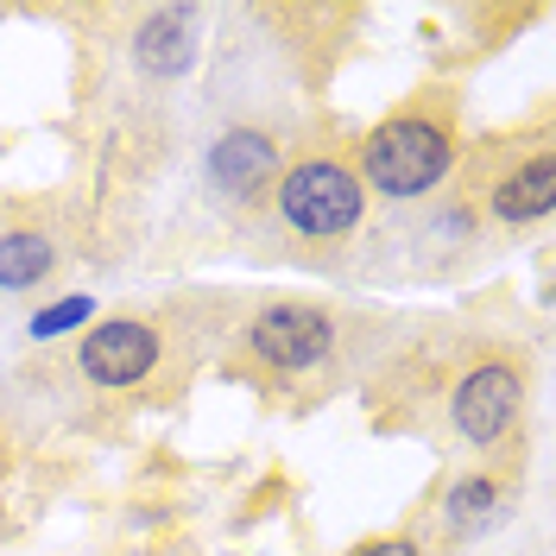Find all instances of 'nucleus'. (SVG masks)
Segmentation results:
<instances>
[{"label": "nucleus", "instance_id": "6e6552de", "mask_svg": "<svg viewBox=\"0 0 556 556\" xmlns=\"http://www.w3.org/2000/svg\"><path fill=\"white\" fill-rule=\"evenodd\" d=\"M551 203H556V159H551V152H538V159L513 165V172L493 184V215H500V222H513V228L544 222Z\"/></svg>", "mask_w": 556, "mask_h": 556}, {"label": "nucleus", "instance_id": "ddd939ff", "mask_svg": "<svg viewBox=\"0 0 556 556\" xmlns=\"http://www.w3.org/2000/svg\"><path fill=\"white\" fill-rule=\"evenodd\" d=\"M0 475H7V443H0Z\"/></svg>", "mask_w": 556, "mask_h": 556}, {"label": "nucleus", "instance_id": "0eeeda50", "mask_svg": "<svg viewBox=\"0 0 556 556\" xmlns=\"http://www.w3.org/2000/svg\"><path fill=\"white\" fill-rule=\"evenodd\" d=\"M134 51L152 76H184V70L197 64V13H190V7H159V13H146L139 33H134Z\"/></svg>", "mask_w": 556, "mask_h": 556}, {"label": "nucleus", "instance_id": "423d86ee", "mask_svg": "<svg viewBox=\"0 0 556 556\" xmlns=\"http://www.w3.org/2000/svg\"><path fill=\"white\" fill-rule=\"evenodd\" d=\"M203 172L222 197L247 203V197H260V184L278 172V146H273V134H260V127H228V134L208 146Z\"/></svg>", "mask_w": 556, "mask_h": 556}, {"label": "nucleus", "instance_id": "9b49d317", "mask_svg": "<svg viewBox=\"0 0 556 556\" xmlns=\"http://www.w3.org/2000/svg\"><path fill=\"white\" fill-rule=\"evenodd\" d=\"M89 311H96V298H64V304H51V311L33 316V336H64L76 323H89Z\"/></svg>", "mask_w": 556, "mask_h": 556}, {"label": "nucleus", "instance_id": "1a4fd4ad", "mask_svg": "<svg viewBox=\"0 0 556 556\" xmlns=\"http://www.w3.org/2000/svg\"><path fill=\"white\" fill-rule=\"evenodd\" d=\"M58 266V247L33 235V228H7L0 235V291H26Z\"/></svg>", "mask_w": 556, "mask_h": 556}, {"label": "nucleus", "instance_id": "9d476101", "mask_svg": "<svg viewBox=\"0 0 556 556\" xmlns=\"http://www.w3.org/2000/svg\"><path fill=\"white\" fill-rule=\"evenodd\" d=\"M500 506V481H486V475H468V481H455L450 486V525H481L486 513Z\"/></svg>", "mask_w": 556, "mask_h": 556}, {"label": "nucleus", "instance_id": "39448f33", "mask_svg": "<svg viewBox=\"0 0 556 556\" xmlns=\"http://www.w3.org/2000/svg\"><path fill=\"white\" fill-rule=\"evenodd\" d=\"M519 405H525V380L506 367V361H481L468 380L455 386V430L468 443H500L513 424H519Z\"/></svg>", "mask_w": 556, "mask_h": 556}, {"label": "nucleus", "instance_id": "f03ea898", "mask_svg": "<svg viewBox=\"0 0 556 556\" xmlns=\"http://www.w3.org/2000/svg\"><path fill=\"white\" fill-rule=\"evenodd\" d=\"M278 215L298 235H311V241H336L348 228H361L367 184L348 165H336V159H304V165H291V172L278 177Z\"/></svg>", "mask_w": 556, "mask_h": 556}, {"label": "nucleus", "instance_id": "7ed1b4c3", "mask_svg": "<svg viewBox=\"0 0 556 556\" xmlns=\"http://www.w3.org/2000/svg\"><path fill=\"white\" fill-rule=\"evenodd\" d=\"M247 348L266 367H278V374H304L316 361H329L336 323L316 311V304H273V311H260L247 323Z\"/></svg>", "mask_w": 556, "mask_h": 556}, {"label": "nucleus", "instance_id": "20e7f679", "mask_svg": "<svg viewBox=\"0 0 556 556\" xmlns=\"http://www.w3.org/2000/svg\"><path fill=\"white\" fill-rule=\"evenodd\" d=\"M159 329L152 323H134V316H108L96 323L83 348H76V361H83V380L89 386H108V392H121V386H139L152 367H159Z\"/></svg>", "mask_w": 556, "mask_h": 556}, {"label": "nucleus", "instance_id": "f8f14e48", "mask_svg": "<svg viewBox=\"0 0 556 556\" xmlns=\"http://www.w3.org/2000/svg\"><path fill=\"white\" fill-rule=\"evenodd\" d=\"M348 556H417L412 538H367L361 551H348Z\"/></svg>", "mask_w": 556, "mask_h": 556}, {"label": "nucleus", "instance_id": "f257e3e1", "mask_svg": "<svg viewBox=\"0 0 556 556\" xmlns=\"http://www.w3.org/2000/svg\"><path fill=\"white\" fill-rule=\"evenodd\" d=\"M361 165H367V184L386 190V197H424L430 184H443V177H450L455 134L437 121V114L405 108V114H392V121H380V127L367 134Z\"/></svg>", "mask_w": 556, "mask_h": 556}]
</instances>
